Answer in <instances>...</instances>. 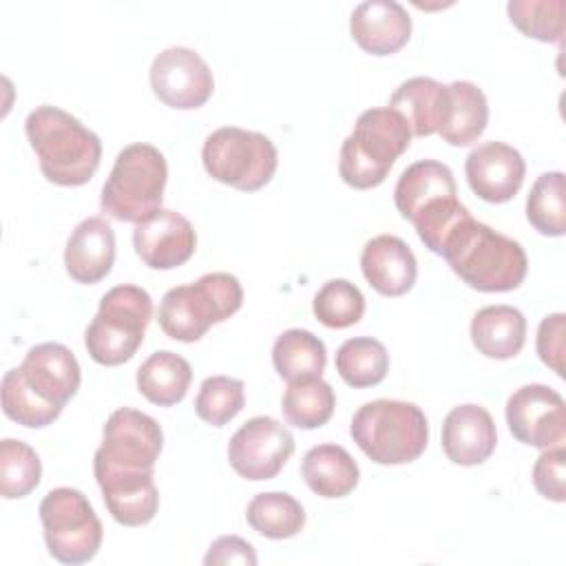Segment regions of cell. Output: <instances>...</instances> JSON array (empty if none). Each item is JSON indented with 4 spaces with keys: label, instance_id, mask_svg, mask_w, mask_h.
Masks as SVG:
<instances>
[{
    "label": "cell",
    "instance_id": "6da1fadb",
    "mask_svg": "<svg viewBox=\"0 0 566 566\" xmlns=\"http://www.w3.org/2000/svg\"><path fill=\"white\" fill-rule=\"evenodd\" d=\"M161 447L164 431L148 413L119 407L108 416L93 471L108 513L122 526H144L155 517L159 491L153 473Z\"/></svg>",
    "mask_w": 566,
    "mask_h": 566
},
{
    "label": "cell",
    "instance_id": "7a4b0ae2",
    "mask_svg": "<svg viewBox=\"0 0 566 566\" xmlns=\"http://www.w3.org/2000/svg\"><path fill=\"white\" fill-rule=\"evenodd\" d=\"M438 254L478 292H511L522 285L528 270L524 248L471 212L444 234Z\"/></svg>",
    "mask_w": 566,
    "mask_h": 566
},
{
    "label": "cell",
    "instance_id": "3957f363",
    "mask_svg": "<svg viewBox=\"0 0 566 566\" xmlns=\"http://www.w3.org/2000/svg\"><path fill=\"white\" fill-rule=\"evenodd\" d=\"M24 133L51 184L84 186L99 168V137L57 106H35L24 119Z\"/></svg>",
    "mask_w": 566,
    "mask_h": 566
},
{
    "label": "cell",
    "instance_id": "277c9868",
    "mask_svg": "<svg viewBox=\"0 0 566 566\" xmlns=\"http://www.w3.org/2000/svg\"><path fill=\"white\" fill-rule=\"evenodd\" d=\"M394 201L402 219L411 221L420 241L438 254L444 234L469 212L458 201L453 172L438 159L409 164L394 188Z\"/></svg>",
    "mask_w": 566,
    "mask_h": 566
},
{
    "label": "cell",
    "instance_id": "5b68a950",
    "mask_svg": "<svg viewBox=\"0 0 566 566\" xmlns=\"http://www.w3.org/2000/svg\"><path fill=\"white\" fill-rule=\"evenodd\" d=\"M409 142L411 128L396 108L363 111L340 146V179L356 190L380 186L396 159L409 148Z\"/></svg>",
    "mask_w": 566,
    "mask_h": 566
},
{
    "label": "cell",
    "instance_id": "8992f818",
    "mask_svg": "<svg viewBox=\"0 0 566 566\" xmlns=\"http://www.w3.org/2000/svg\"><path fill=\"white\" fill-rule=\"evenodd\" d=\"M349 433L376 464H407L424 453L429 422L413 402L378 398L358 407Z\"/></svg>",
    "mask_w": 566,
    "mask_h": 566
},
{
    "label": "cell",
    "instance_id": "52a82bcc",
    "mask_svg": "<svg viewBox=\"0 0 566 566\" xmlns=\"http://www.w3.org/2000/svg\"><path fill=\"white\" fill-rule=\"evenodd\" d=\"M243 305V287L230 272H208L195 283L170 287L159 303L157 321L166 336L181 343L199 340L214 323Z\"/></svg>",
    "mask_w": 566,
    "mask_h": 566
},
{
    "label": "cell",
    "instance_id": "ba28073f",
    "mask_svg": "<svg viewBox=\"0 0 566 566\" xmlns=\"http://www.w3.org/2000/svg\"><path fill=\"white\" fill-rule=\"evenodd\" d=\"M168 164L153 144L135 142L124 146L102 186L99 206L117 221L142 223L161 210Z\"/></svg>",
    "mask_w": 566,
    "mask_h": 566
},
{
    "label": "cell",
    "instance_id": "9c48e42d",
    "mask_svg": "<svg viewBox=\"0 0 566 566\" xmlns=\"http://www.w3.org/2000/svg\"><path fill=\"white\" fill-rule=\"evenodd\" d=\"M150 318L153 298L144 287L130 283L111 287L84 332L88 356L106 367L130 360L144 343Z\"/></svg>",
    "mask_w": 566,
    "mask_h": 566
},
{
    "label": "cell",
    "instance_id": "30bf717a",
    "mask_svg": "<svg viewBox=\"0 0 566 566\" xmlns=\"http://www.w3.org/2000/svg\"><path fill=\"white\" fill-rule=\"evenodd\" d=\"M206 172L237 190H259L276 172V146L256 130L239 126H221L212 130L201 148Z\"/></svg>",
    "mask_w": 566,
    "mask_h": 566
},
{
    "label": "cell",
    "instance_id": "8fae6325",
    "mask_svg": "<svg viewBox=\"0 0 566 566\" xmlns=\"http://www.w3.org/2000/svg\"><path fill=\"white\" fill-rule=\"evenodd\" d=\"M38 513L53 559L75 566L91 562L97 555L104 528L82 491L71 486L51 489L42 497Z\"/></svg>",
    "mask_w": 566,
    "mask_h": 566
},
{
    "label": "cell",
    "instance_id": "7c38bea8",
    "mask_svg": "<svg viewBox=\"0 0 566 566\" xmlns=\"http://www.w3.org/2000/svg\"><path fill=\"white\" fill-rule=\"evenodd\" d=\"M294 453V436L270 416L250 418L228 442L230 467L245 480H272Z\"/></svg>",
    "mask_w": 566,
    "mask_h": 566
},
{
    "label": "cell",
    "instance_id": "4fadbf2b",
    "mask_svg": "<svg viewBox=\"0 0 566 566\" xmlns=\"http://www.w3.org/2000/svg\"><path fill=\"white\" fill-rule=\"evenodd\" d=\"M506 424L522 444L551 449L566 440V405L559 391L531 382L515 389L506 400Z\"/></svg>",
    "mask_w": 566,
    "mask_h": 566
},
{
    "label": "cell",
    "instance_id": "5bb4252c",
    "mask_svg": "<svg viewBox=\"0 0 566 566\" xmlns=\"http://www.w3.org/2000/svg\"><path fill=\"white\" fill-rule=\"evenodd\" d=\"M153 93L170 108L192 111L203 106L212 91L214 77L206 60L188 46H168L150 64Z\"/></svg>",
    "mask_w": 566,
    "mask_h": 566
},
{
    "label": "cell",
    "instance_id": "9a60e30c",
    "mask_svg": "<svg viewBox=\"0 0 566 566\" xmlns=\"http://www.w3.org/2000/svg\"><path fill=\"white\" fill-rule=\"evenodd\" d=\"M133 245L144 265L153 270H172L195 254L197 234L181 212L161 208L142 223H135Z\"/></svg>",
    "mask_w": 566,
    "mask_h": 566
},
{
    "label": "cell",
    "instance_id": "2e32d148",
    "mask_svg": "<svg viewBox=\"0 0 566 566\" xmlns=\"http://www.w3.org/2000/svg\"><path fill=\"white\" fill-rule=\"evenodd\" d=\"M464 172L471 190L480 199L504 203L522 188L526 164L517 148L504 142H484L467 155Z\"/></svg>",
    "mask_w": 566,
    "mask_h": 566
},
{
    "label": "cell",
    "instance_id": "e0dca14e",
    "mask_svg": "<svg viewBox=\"0 0 566 566\" xmlns=\"http://www.w3.org/2000/svg\"><path fill=\"white\" fill-rule=\"evenodd\" d=\"M27 385L46 402L64 407L80 389L82 371L73 352L62 343L33 345L20 365Z\"/></svg>",
    "mask_w": 566,
    "mask_h": 566
},
{
    "label": "cell",
    "instance_id": "ac0fdd59",
    "mask_svg": "<svg viewBox=\"0 0 566 566\" xmlns=\"http://www.w3.org/2000/svg\"><path fill=\"white\" fill-rule=\"evenodd\" d=\"M442 451L460 467H475L491 458L497 431L491 413L473 402L453 407L442 422Z\"/></svg>",
    "mask_w": 566,
    "mask_h": 566
},
{
    "label": "cell",
    "instance_id": "d6986e66",
    "mask_svg": "<svg viewBox=\"0 0 566 566\" xmlns=\"http://www.w3.org/2000/svg\"><path fill=\"white\" fill-rule=\"evenodd\" d=\"M349 31L363 51L371 55H391L407 44L411 35V18L396 0H365L352 11Z\"/></svg>",
    "mask_w": 566,
    "mask_h": 566
},
{
    "label": "cell",
    "instance_id": "ffe728a7",
    "mask_svg": "<svg viewBox=\"0 0 566 566\" xmlns=\"http://www.w3.org/2000/svg\"><path fill=\"white\" fill-rule=\"evenodd\" d=\"M360 270L367 283L382 296H402L418 276V263L411 248L396 234L369 239L360 252Z\"/></svg>",
    "mask_w": 566,
    "mask_h": 566
},
{
    "label": "cell",
    "instance_id": "44dd1931",
    "mask_svg": "<svg viewBox=\"0 0 566 566\" xmlns=\"http://www.w3.org/2000/svg\"><path fill=\"white\" fill-rule=\"evenodd\" d=\"M115 261V232L102 217L82 219L64 248V265L73 281L93 285L102 281Z\"/></svg>",
    "mask_w": 566,
    "mask_h": 566
},
{
    "label": "cell",
    "instance_id": "7402d4cb",
    "mask_svg": "<svg viewBox=\"0 0 566 566\" xmlns=\"http://www.w3.org/2000/svg\"><path fill=\"white\" fill-rule=\"evenodd\" d=\"M526 340V318L513 305H486L471 318L473 347L495 360L513 358Z\"/></svg>",
    "mask_w": 566,
    "mask_h": 566
},
{
    "label": "cell",
    "instance_id": "603a6c76",
    "mask_svg": "<svg viewBox=\"0 0 566 566\" xmlns=\"http://www.w3.org/2000/svg\"><path fill=\"white\" fill-rule=\"evenodd\" d=\"M489 104L482 88L467 80L447 84L444 117L438 128L440 137L451 146L473 144L486 128Z\"/></svg>",
    "mask_w": 566,
    "mask_h": 566
},
{
    "label": "cell",
    "instance_id": "cb8c5ba5",
    "mask_svg": "<svg viewBox=\"0 0 566 566\" xmlns=\"http://www.w3.org/2000/svg\"><path fill=\"white\" fill-rule=\"evenodd\" d=\"M301 475L316 495L345 497L356 489L360 469L345 447L325 442L312 447L303 455Z\"/></svg>",
    "mask_w": 566,
    "mask_h": 566
},
{
    "label": "cell",
    "instance_id": "d4e9b609",
    "mask_svg": "<svg viewBox=\"0 0 566 566\" xmlns=\"http://www.w3.org/2000/svg\"><path fill=\"white\" fill-rule=\"evenodd\" d=\"M389 106L396 108L409 124L411 135L427 137L438 133L444 106H447V84L433 77H409L389 97Z\"/></svg>",
    "mask_w": 566,
    "mask_h": 566
},
{
    "label": "cell",
    "instance_id": "484cf974",
    "mask_svg": "<svg viewBox=\"0 0 566 566\" xmlns=\"http://www.w3.org/2000/svg\"><path fill=\"white\" fill-rule=\"evenodd\" d=\"M192 380L190 363L168 349L150 354L137 369L139 394L159 407H172L184 400Z\"/></svg>",
    "mask_w": 566,
    "mask_h": 566
},
{
    "label": "cell",
    "instance_id": "4316f807",
    "mask_svg": "<svg viewBox=\"0 0 566 566\" xmlns=\"http://www.w3.org/2000/svg\"><path fill=\"white\" fill-rule=\"evenodd\" d=\"M272 363L276 374L292 382L303 378H316L323 374L327 363L325 343L307 329H285L272 347Z\"/></svg>",
    "mask_w": 566,
    "mask_h": 566
},
{
    "label": "cell",
    "instance_id": "83f0119b",
    "mask_svg": "<svg viewBox=\"0 0 566 566\" xmlns=\"http://www.w3.org/2000/svg\"><path fill=\"white\" fill-rule=\"evenodd\" d=\"M245 520L259 535L268 539H287L305 526V511L296 497L283 491L256 493L248 509Z\"/></svg>",
    "mask_w": 566,
    "mask_h": 566
},
{
    "label": "cell",
    "instance_id": "f1b7e54d",
    "mask_svg": "<svg viewBox=\"0 0 566 566\" xmlns=\"http://www.w3.org/2000/svg\"><path fill=\"white\" fill-rule=\"evenodd\" d=\"M336 407V394L321 376L292 380L283 394L281 409L290 424L298 429L323 427Z\"/></svg>",
    "mask_w": 566,
    "mask_h": 566
},
{
    "label": "cell",
    "instance_id": "f546056e",
    "mask_svg": "<svg viewBox=\"0 0 566 566\" xmlns=\"http://www.w3.org/2000/svg\"><path fill=\"white\" fill-rule=\"evenodd\" d=\"M336 371L349 387H374L389 371V354L371 336L347 338L336 352Z\"/></svg>",
    "mask_w": 566,
    "mask_h": 566
},
{
    "label": "cell",
    "instance_id": "4dcf8cb0",
    "mask_svg": "<svg viewBox=\"0 0 566 566\" xmlns=\"http://www.w3.org/2000/svg\"><path fill=\"white\" fill-rule=\"evenodd\" d=\"M526 219L544 237H564L566 232V188L564 172H542L526 197Z\"/></svg>",
    "mask_w": 566,
    "mask_h": 566
},
{
    "label": "cell",
    "instance_id": "1f68e13d",
    "mask_svg": "<svg viewBox=\"0 0 566 566\" xmlns=\"http://www.w3.org/2000/svg\"><path fill=\"white\" fill-rule=\"evenodd\" d=\"M2 411L22 427L42 429L62 413V407L42 400L27 385L20 367H11L2 376Z\"/></svg>",
    "mask_w": 566,
    "mask_h": 566
},
{
    "label": "cell",
    "instance_id": "d6a6232c",
    "mask_svg": "<svg viewBox=\"0 0 566 566\" xmlns=\"http://www.w3.org/2000/svg\"><path fill=\"white\" fill-rule=\"evenodd\" d=\"M42 478V462L33 447L22 440L4 438L0 442V493L7 500L29 495Z\"/></svg>",
    "mask_w": 566,
    "mask_h": 566
},
{
    "label": "cell",
    "instance_id": "836d02e7",
    "mask_svg": "<svg viewBox=\"0 0 566 566\" xmlns=\"http://www.w3.org/2000/svg\"><path fill=\"white\" fill-rule=\"evenodd\" d=\"M314 316L332 329L356 325L365 314L363 292L347 279H332L321 285L312 301Z\"/></svg>",
    "mask_w": 566,
    "mask_h": 566
},
{
    "label": "cell",
    "instance_id": "e575fe53",
    "mask_svg": "<svg viewBox=\"0 0 566 566\" xmlns=\"http://www.w3.org/2000/svg\"><path fill=\"white\" fill-rule=\"evenodd\" d=\"M511 22L526 35L539 42H557L564 38V0H511L506 4Z\"/></svg>",
    "mask_w": 566,
    "mask_h": 566
},
{
    "label": "cell",
    "instance_id": "d590c367",
    "mask_svg": "<svg viewBox=\"0 0 566 566\" xmlns=\"http://www.w3.org/2000/svg\"><path fill=\"white\" fill-rule=\"evenodd\" d=\"M245 405V385L230 376H208L195 398L197 416L212 424H228Z\"/></svg>",
    "mask_w": 566,
    "mask_h": 566
},
{
    "label": "cell",
    "instance_id": "8d00e7d4",
    "mask_svg": "<svg viewBox=\"0 0 566 566\" xmlns=\"http://www.w3.org/2000/svg\"><path fill=\"white\" fill-rule=\"evenodd\" d=\"M533 484L539 495L553 502L566 500V449L564 444L544 449L533 464Z\"/></svg>",
    "mask_w": 566,
    "mask_h": 566
},
{
    "label": "cell",
    "instance_id": "74e56055",
    "mask_svg": "<svg viewBox=\"0 0 566 566\" xmlns=\"http://www.w3.org/2000/svg\"><path fill=\"white\" fill-rule=\"evenodd\" d=\"M566 338V316L562 312L548 314L537 327V356L557 376H564V340Z\"/></svg>",
    "mask_w": 566,
    "mask_h": 566
},
{
    "label": "cell",
    "instance_id": "f35d334b",
    "mask_svg": "<svg viewBox=\"0 0 566 566\" xmlns=\"http://www.w3.org/2000/svg\"><path fill=\"white\" fill-rule=\"evenodd\" d=\"M203 564L206 566H210V564H250V566H254L256 553H254L252 544L245 542L243 537L223 535L210 544V548L203 557Z\"/></svg>",
    "mask_w": 566,
    "mask_h": 566
}]
</instances>
